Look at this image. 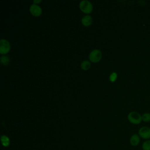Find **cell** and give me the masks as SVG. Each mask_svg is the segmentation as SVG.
<instances>
[{
  "mask_svg": "<svg viewBox=\"0 0 150 150\" xmlns=\"http://www.w3.org/2000/svg\"><path fill=\"white\" fill-rule=\"evenodd\" d=\"M128 120L131 124L137 125L142 121V117L138 112L131 111L128 115Z\"/></svg>",
  "mask_w": 150,
  "mask_h": 150,
  "instance_id": "obj_1",
  "label": "cell"
},
{
  "mask_svg": "<svg viewBox=\"0 0 150 150\" xmlns=\"http://www.w3.org/2000/svg\"><path fill=\"white\" fill-rule=\"evenodd\" d=\"M80 10L85 13H90L93 10L91 3L87 0H83L79 4Z\"/></svg>",
  "mask_w": 150,
  "mask_h": 150,
  "instance_id": "obj_2",
  "label": "cell"
},
{
  "mask_svg": "<svg viewBox=\"0 0 150 150\" xmlns=\"http://www.w3.org/2000/svg\"><path fill=\"white\" fill-rule=\"evenodd\" d=\"M138 134L143 139H150V128L146 126L141 127L138 130Z\"/></svg>",
  "mask_w": 150,
  "mask_h": 150,
  "instance_id": "obj_3",
  "label": "cell"
},
{
  "mask_svg": "<svg viewBox=\"0 0 150 150\" xmlns=\"http://www.w3.org/2000/svg\"><path fill=\"white\" fill-rule=\"evenodd\" d=\"M101 56L102 54L101 51L98 49H94L90 52L88 57L91 62L97 63L101 60Z\"/></svg>",
  "mask_w": 150,
  "mask_h": 150,
  "instance_id": "obj_4",
  "label": "cell"
},
{
  "mask_svg": "<svg viewBox=\"0 0 150 150\" xmlns=\"http://www.w3.org/2000/svg\"><path fill=\"white\" fill-rule=\"evenodd\" d=\"M11 49L9 42L5 39L0 40V53L5 54L8 53Z\"/></svg>",
  "mask_w": 150,
  "mask_h": 150,
  "instance_id": "obj_5",
  "label": "cell"
},
{
  "mask_svg": "<svg viewBox=\"0 0 150 150\" xmlns=\"http://www.w3.org/2000/svg\"><path fill=\"white\" fill-rule=\"evenodd\" d=\"M29 11L31 14L35 16H39L42 13V8L37 4H32L29 8Z\"/></svg>",
  "mask_w": 150,
  "mask_h": 150,
  "instance_id": "obj_6",
  "label": "cell"
},
{
  "mask_svg": "<svg viewBox=\"0 0 150 150\" xmlns=\"http://www.w3.org/2000/svg\"><path fill=\"white\" fill-rule=\"evenodd\" d=\"M140 137L137 134H132L129 138V143L133 146H138L140 143Z\"/></svg>",
  "mask_w": 150,
  "mask_h": 150,
  "instance_id": "obj_7",
  "label": "cell"
},
{
  "mask_svg": "<svg viewBox=\"0 0 150 150\" xmlns=\"http://www.w3.org/2000/svg\"><path fill=\"white\" fill-rule=\"evenodd\" d=\"M93 20L90 15H86L81 19V23L85 26H90L92 23Z\"/></svg>",
  "mask_w": 150,
  "mask_h": 150,
  "instance_id": "obj_8",
  "label": "cell"
},
{
  "mask_svg": "<svg viewBox=\"0 0 150 150\" xmlns=\"http://www.w3.org/2000/svg\"><path fill=\"white\" fill-rule=\"evenodd\" d=\"M1 141L3 146L8 147L10 145V139L6 135H3L1 137Z\"/></svg>",
  "mask_w": 150,
  "mask_h": 150,
  "instance_id": "obj_9",
  "label": "cell"
},
{
  "mask_svg": "<svg viewBox=\"0 0 150 150\" xmlns=\"http://www.w3.org/2000/svg\"><path fill=\"white\" fill-rule=\"evenodd\" d=\"M90 62L88 60H84L81 63V67L84 70H87L90 67Z\"/></svg>",
  "mask_w": 150,
  "mask_h": 150,
  "instance_id": "obj_10",
  "label": "cell"
},
{
  "mask_svg": "<svg viewBox=\"0 0 150 150\" xmlns=\"http://www.w3.org/2000/svg\"><path fill=\"white\" fill-rule=\"evenodd\" d=\"M141 148L142 150H150V139L144 141L142 144Z\"/></svg>",
  "mask_w": 150,
  "mask_h": 150,
  "instance_id": "obj_11",
  "label": "cell"
},
{
  "mask_svg": "<svg viewBox=\"0 0 150 150\" xmlns=\"http://www.w3.org/2000/svg\"><path fill=\"white\" fill-rule=\"evenodd\" d=\"M142 120L145 122H150V113L145 112L142 115Z\"/></svg>",
  "mask_w": 150,
  "mask_h": 150,
  "instance_id": "obj_12",
  "label": "cell"
},
{
  "mask_svg": "<svg viewBox=\"0 0 150 150\" xmlns=\"http://www.w3.org/2000/svg\"><path fill=\"white\" fill-rule=\"evenodd\" d=\"M9 58L6 56H2L1 57V63L4 65H7L9 63Z\"/></svg>",
  "mask_w": 150,
  "mask_h": 150,
  "instance_id": "obj_13",
  "label": "cell"
},
{
  "mask_svg": "<svg viewBox=\"0 0 150 150\" xmlns=\"http://www.w3.org/2000/svg\"><path fill=\"white\" fill-rule=\"evenodd\" d=\"M117 77V74L115 72L112 73L110 76V80L112 82H114Z\"/></svg>",
  "mask_w": 150,
  "mask_h": 150,
  "instance_id": "obj_14",
  "label": "cell"
},
{
  "mask_svg": "<svg viewBox=\"0 0 150 150\" xmlns=\"http://www.w3.org/2000/svg\"><path fill=\"white\" fill-rule=\"evenodd\" d=\"M41 2V1L40 0H39V1H36V0H34L33 1V3H40Z\"/></svg>",
  "mask_w": 150,
  "mask_h": 150,
  "instance_id": "obj_15",
  "label": "cell"
}]
</instances>
